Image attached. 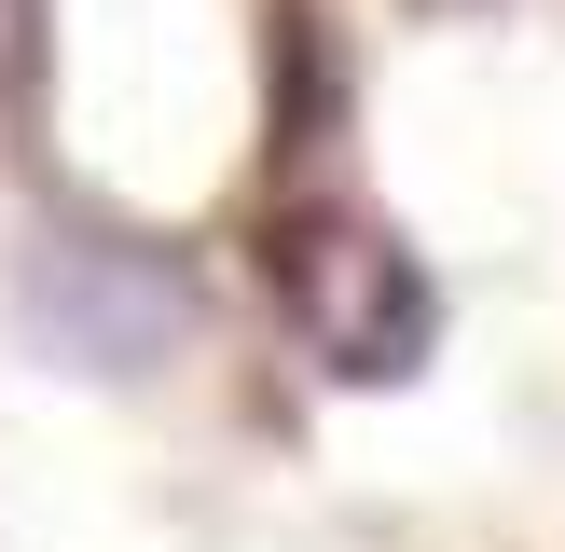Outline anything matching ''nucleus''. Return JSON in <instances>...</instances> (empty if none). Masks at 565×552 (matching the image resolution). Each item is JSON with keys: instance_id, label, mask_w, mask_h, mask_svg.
I'll return each mask as SVG.
<instances>
[{"instance_id": "obj_1", "label": "nucleus", "mask_w": 565, "mask_h": 552, "mask_svg": "<svg viewBox=\"0 0 565 552\" xmlns=\"http://www.w3.org/2000/svg\"><path fill=\"white\" fill-rule=\"evenodd\" d=\"M303 331L331 346V373H401L428 346V276L373 221H331V235H303Z\"/></svg>"}, {"instance_id": "obj_2", "label": "nucleus", "mask_w": 565, "mask_h": 552, "mask_svg": "<svg viewBox=\"0 0 565 552\" xmlns=\"http://www.w3.org/2000/svg\"><path fill=\"white\" fill-rule=\"evenodd\" d=\"M28 290H42V331H55V346H83V359H152L166 331H180V290H166V263H138V248H97V235L42 248V263H28Z\"/></svg>"}, {"instance_id": "obj_3", "label": "nucleus", "mask_w": 565, "mask_h": 552, "mask_svg": "<svg viewBox=\"0 0 565 552\" xmlns=\"http://www.w3.org/2000/svg\"><path fill=\"white\" fill-rule=\"evenodd\" d=\"M14 14H28V0H0V97H14Z\"/></svg>"}]
</instances>
